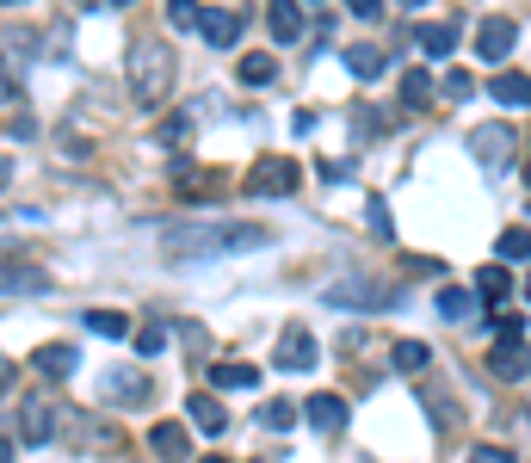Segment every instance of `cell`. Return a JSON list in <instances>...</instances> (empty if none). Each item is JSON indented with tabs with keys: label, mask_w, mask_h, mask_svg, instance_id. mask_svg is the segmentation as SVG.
Instances as JSON below:
<instances>
[{
	"label": "cell",
	"mask_w": 531,
	"mask_h": 463,
	"mask_svg": "<svg viewBox=\"0 0 531 463\" xmlns=\"http://www.w3.org/2000/svg\"><path fill=\"white\" fill-rule=\"evenodd\" d=\"M303 420H309L322 439H334V433H346V402H340V396H309Z\"/></svg>",
	"instance_id": "cell-15"
},
{
	"label": "cell",
	"mask_w": 531,
	"mask_h": 463,
	"mask_svg": "<svg viewBox=\"0 0 531 463\" xmlns=\"http://www.w3.org/2000/svg\"><path fill=\"white\" fill-rule=\"evenodd\" d=\"M402 99L408 105H427L433 99V75H427V68H408V75H402Z\"/></svg>",
	"instance_id": "cell-30"
},
{
	"label": "cell",
	"mask_w": 531,
	"mask_h": 463,
	"mask_svg": "<svg viewBox=\"0 0 531 463\" xmlns=\"http://www.w3.org/2000/svg\"><path fill=\"white\" fill-rule=\"evenodd\" d=\"M328 303H340V309H396L402 297H396V291H377V284L340 278V284H328Z\"/></svg>",
	"instance_id": "cell-8"
},
{
	"label": "cell",
	"mask_w": 531,
	"mask_h": 463,
	"mask_svg": "<svg viewBox=\"0 0 531 463\" xmlns=\"http://www.w3.org/2000/svg\"><path fill=\"white\" fill-rule=\"evenodd\" d=\"M235 75H241L247 87H266V81L278 75V56H266V50H254V56H241V62H235Z\"/></svg>",
	"instance_id": "cell-26"
},
{
	"label": "cell",
	"mask_w": 531,
	"mask_h": 463,
	"mask_svg": "<svg viewBox=\"0 0 531 463\" xmlns=\"http://www.w3.org/2000/svg\"><path fill=\"white\" fill-rule=\"evenodd\" d=\"M186 414H192L198 433H229V408L217 396H186Z\"/></svg>",
	"instance_id": "cell-19"
},
{
	"label": "cell",
	"mask_w": 531,
	"mask_h": 463,
	"mask_svg": "<svg viewBox=\"0 0 531 463\" xmlns=\"http://www.w3.org/2000/svg\"><path fill=\"white\" fill-rule=\"evenodd\" d=\"M68 439H75V451L81 445L87 451H118L124 445V433H118L112 420H99V414H75V420H68Z\"/></svg>",
	"instance_id": "cell-7"
},
{
	"label": "cell",
	"mask_w": 531,
	"mask_h": 463,
	"mask_svg": "<svg viewBox=\"0 0 531 463\" xmlns=\"http://www.w3.org/2000/svg\"><path fill=\"white\" fill-rule=\"evenodd\" d=\"M0 7H19V0H0Z\"/></svg>",
	"instance_id": "cell-46"
},
{
	"label": "cell",
	"mask_w": 531,
	"mask_h": 463,
	"mask_svg": "<svg viewBox=\"0 0 531 463\" xmlns=\"http://www.w3.org/2000/svg\"><path fill=\"white\" fill-rule=\"evenodd\" d=\"M513 149H519V136L507 124H476L470 130V155L488 167V173H507L513 167Z\"/></svg>",
	"instance_id": "cell-3"
},
{
	"label": "cell",
	"mask_w": 531,
	"mask_h": 463,
	"mask_svg": "<svg viewBox=\"0 0 531 463\" xmlns=\"http://www.w3.org/2000/svg\"><path fill=\"white\" fill-rule=\"evenodd\" d=\"M198 19H204L198 0H167V25L173 31H198Z\"/></svg>",
	"instance_id": "cell-29"
},
{
	"label": "cell",
	"mask_w": 531,
	"mask_h": 463,
	"mask_svg": "<svg viewBox=\"0 0 531 463\" xmlns=\"http://www.w3.org/2000/svg\"><path fill=\"white\" fill-rule=\"evenodd\" d=\"M389 365H396V371H427L433 365V346H420V340H396V352H389Z\"/></svg>",
	"instance_id": "cell-25"
},
{
	"label": "cell",
	"mask_w": 531,
	"mask_h": 463,
	"mask_svg": "<svg viewBox=\"0 0 531 463\" xmlns=\"http://www.w3.org/2000/svg\"><path fill=\"white\" fill-rule=\"evenodd\" d=\"M476 291H482V303L513 297V272H507V266H482V272H476Z\"/></svg>",
	"instance_id": "cell-27"
},
{
	"label": "cell",
	"mask_w": 531,
	"mask_h": 463,
	"mask_svg": "<svg viewBox=\"0 0 531 463\" xmlns=\"http://www.w3.org/2000/svg\"><path fill=\"white\" fill-rule=\"evenodd\" d=\"M19 433H25L31 445H50V439H56V414H50L44 396H31V402L19 408Z\"/></svg>",
	"instance_id": "cell-16"
},
{
	"label": "cell",
	"mask_w": 531,
	"mask_h": 463,
	"mask_svg": "<svg viewBox=\"0 0 531 463\" xmlns=\"http://www.w3.org/2000/svg\"><path fill=\"white\" fill-rule=\"evenodd\" d=\"M525 297H531V278H525Z\"/></svg>",
	"instance_id": "cell-47"
},
{
	"label": "cell",
	"mask_w": 531,
	"mask_h": 463,
	"mask_svg": "<svg viewBox=\"0 0 531 463\" xmlns=\"http://www.w3.org/2000/svg\"><path fill=\"white\" fill-rule=\"evenodd\" d=\"M167 254L204 260V254H247V247H272L266 223H167L161 229Z\"/></svg>",
	"instance_id": "cell-1"
},
{
	"label": "cell",
	"mask_w": 531,
	"mask_h": 463,
	"mask_svg": "<svg viewBox=\"0 0 531 463\" xmlns=\"http://www.w3.org/2000/svg\"><path fill=\"white\" fill-rule=\"evenodd\" d=\"M488 371L501 377V383H525V377H531V340H525V334H494Z\"/></svg>",
	"instance_id": "cell-4"
},
{
	"label": "cell",
	"mask_w": 531,
	"mask_h": 463,
	"mask_svg": "<svg viewBox=\"0 0 531 463\" xmlns=\"http://www.w3.org/2000/svg\"><path fill=\"white\" fill-rule=\"evenodd\" d=\"M31 371L50 377V383L75 377V371H81V346H38V352H31Z\"/></svg>",
	"instance_id": "cell-9"
},
{
	"label": "cell",
	"mask_w": 531,
	"mask_h": 463,
	"mask_svg": "<svg viewBox=\"0 0 531 463\" xmlns=\"http://www.w3.org/2000/svg\"><path fill=\"white\" fill-rule=\"evenodd\" d=\"M81 322H87V334H105V340H130V315H118V309H87Z\"/></svg>",
	"instance_id": "cell-24"
},
{
	"label": "cell",
	"mask_w": 531,
	"mask_h": 463,
	"mask_svg": "<svg viewBox=\"0 0 531 463\" xmlns=\"http://www.w3.org/2000/svg\"><path fill=\"white\" fill-rule=\"evenodd\" d=\"M488 93L501 105H531V75H519V68H501V75L488 81Z\"/></svg>",
	"instance_id": "cell-21"
},
{
	"label": "cell",
	"mask_w": 531,
	"mask_h": 463,
	"mask_svg": "<svg viewBox=\"0 0 531 463\" xmlns=\"http://www.w3.org/2000/svg\"><path fill=\"white\" fill-rule=\"evenodd\" d=\"M315 340H309V328H285V340H278V371H315Z\"/></svg>",
	"instance_id": "cell-10"
},
{
	"label": "cell",
	"mask_w": 531,
	"mask_h": 463,
	"mask_svg": "<svg viewBox=\"0 0 531 463\" xmlns=\"http://www.w3.org/2000/svg\"><path fill=\"white\" fill-rule=\"evenodd\" d=\"M31 291H50V278L38 266H0V297H31Z\"/></svg>",
	"instance_id": "cell-17"
},
{
	"label": "cell",
	"mask_w": 531,
	"mask_h": 463,
	"mask_svg": "<svg viewBox=\"0 0 531 463\" xmlns=\"http://www.w3.org/2000/svg\"><path fill=\"white\" fill-rule=\"evenodd\" d=\"M414 44H420V56H427V62H445L457 50V19H427Z\"/></svg>",
	"instance_id": "cell-14"
},
{
	"label": "cell",
	"mask_w": 531,
	"mask_h": 463,
	"mask_svg": "<svg viewBox=\"0 0 531 463\" xmlns=\"http://www.w3.org/2000/svg\"><path fill=\"white\" fill-rule=\"evenodd\" d=\"M470 463H519L507 445H470Z\"/></svg>",
	"instance_id": "cell-36"
},
{
	"label": "cell",
	"mask_w": 531,
	"mask_h": 463,
	"mask_svg": "<svg viewBox=\"0 0 531 463\" xmlns=\"http://www.w3.org/2000/svg\"><path fill=\"white\" fill-rule=\"evenodd\" d=\"M149 396H155V389H149L143 371H112V377H105V402H118V408H143Z\"/></svg>",
	"instance_id": "cell-12"
},
{
	"label": "cell",
	"mask_w": 531,
	"mask_h": 463,
	"mask_svg": "<svg viewBox=\"0 0 531 463\" xmlns=\"http://www.w3.org/2000/svg\"><path fill=\"white\" fill-rule=\"evenodd\" d=\"M210 377H217V389H254V383H260V371H254V365H229V359L210 371Z\"/></svg>",
	"instance_id": "cell-28"
},
{
	"label": "cell",
	"mask_w": 531,
	"mask_h": 463,
	"mask_svg": "<svg viewBox=\"0 0 531 463\" xmlns=\"http://www.w3.org/2000/svg\"><path fill=\"white\" fill-rule=\"evenodd\" d=\"M105 7H136V0H105Z\"/></svg>",
	"instance_id": "cell-42"
},
{
	"label": "cell",
	"mask_w": 531,
	"mask_h": 463,
	"mask_svg": "<svg viewBox=\"0 0 531 463\" xmlns=\"http://www.w3.org/2000/svg\"><path fill=\"white\" fill-rule=\"evenodd\" d=\"M149 451H155L161 463H180V457L192 451V433H186L180 420H155V426H149Z\"/></svg>",
	"instance_id": "cell-11"
},
{
	"label": "cell",
	"mask_w": 531,
	"mask_h": 463,
	"mask_svg": "<svg viewBox=\"0 0 531 463\" xmlns=\"http://www.w3.org/2000/svg\"><path fill=\"white\" fill-rule=\"evenodd\" d=\"M433 303H439V315H445V322H470L482 297H476V291H464V284H445V291H439Z\"/></svg>",
	"instance_id": "cell-20"
},
{
	"label": "cell",
	"mask_w": 531,
	"mask_h": 463,
	"mask_svg": "<svg viewBox=\"0 0 531 463\" xmlns=\"http://www.w3.org/2000/svg\"><path fill=\"white\" fill-rule=\"evenodd\" d=\"M346 68H352L359 81H377L383 68H389V56H383L377 44H352V50H346Z\"/></svg>",
	"instance_id": "cell-22"
},
{
	"label": "cell",
	"mask_w": 531,
	"mask_h": 463,
	"mask_svg": "<svg viewBox=\"0 0 531 463\" xmlns=\"http://www.w3.org/2000/svg\"><path fill=\"white\" fill-rule=\"evenodd\" d=\"M525 149H531V142H525ZM525 180H531V155H525Z\"/></svg>",
	"instance_id": "cell-43"
},
{
	"label": "cell",
	"mask_w": 531,
	"mask_h": 463,
	"mask_svg": "<svg viewBox=\"0 0 531 463\" xmlns=\"http://www.w3.org/2000/svg\"><path fill=\"white\" fill-rule=\"evenodd\" d=\"M260 426H266V433H285V426H297V408L291 402H266L260 408Z\"/></svg>",
	"instance_id": "cell-33"
},
{
	"label": "cell",
	"mask_w": 531,
	"mask_h": 463,
	"mask_svg": "<svg viewBox=\"0 0 531 463\" xmlns=\"http://www.w3.org/2000/svg\"><path fill=\"white\" fill-rule=\"evenodd\" d=\"M488 328H494V334H525V315H513V309H507V315H494Z\"/></svg>",
	"instance_id": "cell-37"
},
{
	"label": "cell",
	"mask_w": 531,
	"mask_h": 463,
	"mask_svg": "<svg viewBox=\"0 0 531 463\" xmlns=\"http://www.w3.org/2000/svg\"><path fill=\"white\" fill-rule=\"evenodd\" d=\"M0 463H13V439H0Z\"/></svg>",
	"instance_id": "cell-41"
},
{
	"label": "cell",
	"mask_w": 531,
	"mask_h": 463,
	"mask_svg": "<svg viewBox=\"0 0 531 463\" xmlns=\"http://www.w3.org/2000/svg\"><path fill=\"white\" fill-rule=\"evenodd\" d=\"M297 180H303V173H297L291 155H260L254 173H247V192H254V198H272V192H297Z\"/></svg>",
	"instance_id": "cell-5"
},
{
	"label": "cell",
	"mask_w": 531,
	"mask_h": 463,
	"mask_svg": "<svg viewBox=\"0 0 531 463\" xmlns=\"http://www.w3.org/2000/svg\"><path fill=\"white\" fill-rule=\"evenodd\" d=\"M365 223H371V229H377L383 241L396 235V223H389V204H383V198H371V210H365Z\"/></svg>",
	"instance_id": "cell-35"
},
{
	"label": "cell",
	"mask_w": 531,
	"mask_h": 463,
	"mask_svg": "<svg viewBox=\"0 0 531 463\" xmlns=\"http://www.w3.org/2000/svg\"><path fill=\"white\" fill-rule=\"evenodd\" d=\"M439 93H445V99H470V93H476V75H470V68H445Z\"/></svg>",
	"instance_id": "cell-32"
},
{
	"label": "cell",
	"mask_w": 531,
	"mask_h": 463,
	"mask_svg": "<svg viewBox=\"0 0 531 463\" xmlns=\"http://www.w3.org/2000/svg\"><path fill=\"white\" fill-rule=\"evenodd\" d=\"M136 352H143V359H155V352H167V328H136Z\"/></svg>",
	"instance_id": "cell-34"
},
{
	"label": "cell",
	"mask_w": 531,
	"mask_h": 463,
	"mask_svg": "<svg viewBox=\"0 0 531 463\" xmlns=\"http://www.w3.org/2000/svg\"><path fill=\"white\" fill-rule=\"evenodd\" d=\"M204 463H229V457H204Z\"/></svg>",
	"instance_id": "cell-45"
},
{
	"label": "cell",
	"mask_w": 531,
	"mask_h": 463,
	"mask_svg": "<svg viewBox=\"0 0 531 463\" xmlns=\"http://www.w3.org/2000/svg\"><path fill=\"white\" fill-rule=\"evenodd\" d=\"M266 25H272L278 44H297V38H303V7H297V0H272V7H266Z\"/></svg>",
	"instance_id": "cell-18"
},
{
	"label": "cell",
	"mask_w": 531,
	"mask_h": 463,
	"mask_svg": "<svg viewBox=\"0 0 531 463\" xmlns=\"http://www.w3.org/2000/svg\"><path fill=\"white\" fill-rule=\"evenodd\" d=\"M315 7H328V0H315Z\"/></svg>",
	"instance_id": "cell-48"
},
{
	"label": "cell",
	"mask_w": 531,
	"mask_h": 463,
	"mask_svg": "<svg viewBox=\"0 0 531 463\" xmlns=\"http://www.w3.org/2000/svg\"><path fill=\"white\" fill-rule=\"evenodd\" d=\"M513 44H519L513 19H482V25H476V56H482L488 68H501V62L513 56Z\"/></svg>",
	"instance_id": "cell-6"
},
{
	"label": "cell",
	"mask_w": 531,
	"mask_h": 463,
	"mask_svg": "<svg viewBox=\"0 0 531 463\" xmlns=\"http://www.w3.org/2000/svg\"><path fill=\"white\" fill-rule=\"evenodd\" d=\"M377 7H383V0H346V13H352V19H377Z\"/></svg>",
	"instance_id": "cell-38"
},
{
	"label": "cell",
	"mask_w": 531,
	"mask_h": 463,
	"mask_svg": "<svg viewBox=\"0 0 531 463\" xmlns=\"http://www.w3.org/2000/svg\"><path fill=\"white\" fill-rule=\"evenodd\" d=\"M7 180H13V161H7V155H0V186H7Z\"/></svg>",
	"instance_id": "cell-40"
},
{
	"label": "cell",
	"mask_w": 531,
	"mask_h": 463,
	"mask_svg": "<svg viewBox=\"0 0 531 463\" xmlns=\"http://www.w3.org/2000/svg\"><path fill=\"white\" fill-rule=\"evenodd\" d=\"M124 75H130V99L143 105V112H155V105L173 93V50H167V44H155V38L130 44Z\"/></svg>",
	"instance_id": "cell-2"
},
{
	"label": "cell",
	"mask_w": 531,
	"mask_h": 463,
	"mask_svg": "<svg viewBox=\"0 0 531 463\" xmlns=\"http://www.w3.org/2000/svg\"><path fill=\"white\" fill-rule=\"evenodd\" d=\"M13 377H19V365H13V359H0V396L13 389Z\"/></svg>",
	"instance_id": "cell-39"
},
{
	"label": "cell",
	"mask_w": 531,
	"mask_h": 463,
	"mask_svg": "<svg viewBox=\"0 0 531 463\" xmlns=\"http://www.w3.org/2000/svg\"><path fill=\"white\" fill-rule=\"evenodd\" d=\"M198 31H204V44H210V50H235V38H241V13L210 7V13L198 19Z\"/></svg>",
	"instance_id": "cell-13"
},
{
	"label": "cell",
	"mask_w": 531,
	"mask_h": 463,
	"mask_svg": "<svg viewBox=\"0 0 531 463\" xmlns=\"http://www.w3.org/2000/svg\"><path fill=\"white\" fill-rule=\"evenodd\" d=\"M494 254H501V266H531V229H501Z\"/></svg>",
	"instance_id": "cell-23"
},
{
	"label": "cell",
	"mask_w": 531,
	"mask_h": 463,
	"mask_svg": "<svg viewBox=\"0 0 531 463\" xmlns=\"http://www.w3.org/2000/svg\"><path fill=\"white\" fill-rule=\"evenodd\" d=\"M402 7H427V0H402Z\"/></svg>",
	"instance_id": "cell-44"
},
{
	"label": "cell",
	"mask_w": 531,
	"mask_h": 463,
	"mask_svg": "<svg viewBox=\"0 0 531 463\" xmlns=\"http://www.w3.org/2000/svg\"><path fill=\"white\" fill-rule=\"evenodd\" d=\"M155 142H161V149H173V142H192V118H186V112H173V118H161Z\"/></svg>",
	"instance_id": "cell-31"
}]
</instances>
